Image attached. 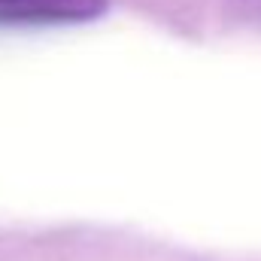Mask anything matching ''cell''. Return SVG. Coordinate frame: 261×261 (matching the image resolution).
Here are the masks:
<instances>
[{"mask_svg": "<svg viewBox=\"0 0 261 261\" xmlns=\"http://www.w3.org/2000/svg\"><path fill=\"white\" fill-rule=\"evenodd\" d=\"M110 0H0V24H79L97 18Z\"/></svg>", "mask_w": 261, "mask_h": 261, "instance_id": "1", "label": "cell"}]
</instances>
